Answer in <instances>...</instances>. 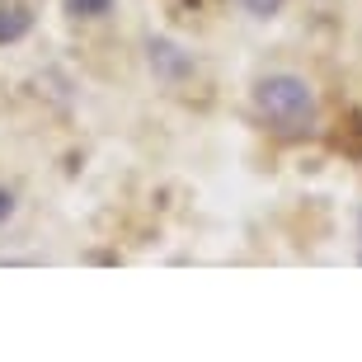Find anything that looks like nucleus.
I'll return each instance as SVG.
<instances>
[{"mask_svg": "<svg viewBox=\"0 0 362 362\" xmlns=\"http://www.w3.org/2000/svg\"><path fill=\"white\" fill-rule=\"evenodd\" d=\"M255 99H259V113L273 122V132L301 136L315 127V94L301 76H269Z\"/></svg>", "mask_w": 362, "mask_h": 362, "instance_id": "obj_1", "label": "nucleus"}, {"mask_svg": "<svg viewBox=\"0 0 362 362\" xmlns=\"http://www.w3.org/2000/svg\"><path fill=\"white\" fill-rule=\"evenodd\" d=\"M33 24V14H28L24 0H0V42H19Z\"/></svg>", "mask_w": 362, "mask_h": 362, "instance_id": "obj_2", "label": "nucleus"}, {"mask_svg": "<svg viewBox=\"0 0 362 362\" xmlns=\"http://www.w3.org/2000/svg\"><path fill=\"white\" fill-rule=\"evenodd\" d=\"M170 10H175L179 19H202V14L221 10V0H170Z\"/></svg>", "mask_w": 362, "mask_h": 362, "instance_id": "obj_3", "label": "nucleus"}, {"mask_svg": "<svg viewBox=\"0 0 362 362\" xmlns=\"http://www.w3.org/2000/svg\"><path fill=\"white\" fill-rule=\"evenodd\" d=\"M344 132H339V146L349 151V156H362V118H349V122H339Z\"/></svg>", "mask_w": 362, "mask_h": 362, "instance_id": "obj_4", "label": "nucleus"}, {"mask_svg": "<svg viewBox=\"0 0 362 362\" xmlns=\"http://www.w3.org/2000/svg\"><path fill=\"white\" fill-rule=\"evenodd\" d=\"M66 5H71V14H90V19L113 10V0H66Z\"/></svg>", "mask_w": 362, "mask_h": 362, "instance_id": "obj_5", "label": "nucleus"}, {"mask_svg": "<svg viewBox=\"0 0 362 362\" xmlns=\"http://www.w3.org/2000/svg\"><path fill=\"white\" fill-rule=\"evenodd\" d=\"M278 5H282V0H250V10H255V14H273Z\"/></svg>", "mask_w": 362, "mask_h": 362, "instance_id": "obj_6", "label": "nucleus"}, {"mask_svg": "<svg viewBox=\"0 0 362 362\" xmlns=\"http://www.w3.org/2000/svg\"><path fill=\"white\" fill-rule=\"evenodd\" d=\"M10 216V193H0V221Z\"/></svg>", "mask_w": 362, "mask_h": 362, "instance_id": "obj_7", "label": "nucleus"}]
</instances>
